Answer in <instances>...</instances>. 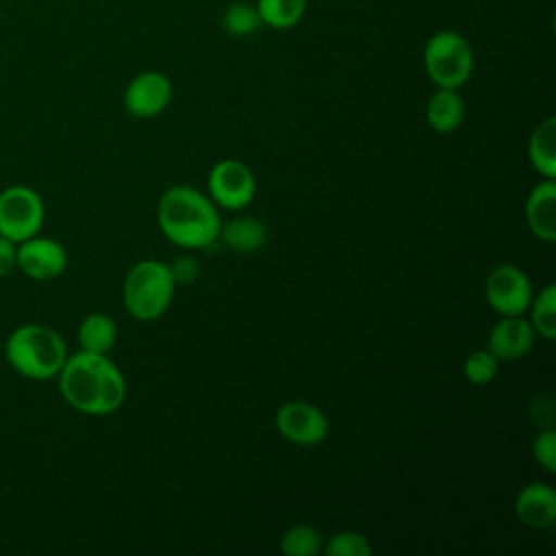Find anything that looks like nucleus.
Segmentation results:
<instances>
[{
  "label": "nucleus",
  "instance_id": "nucleus-1",
  "mask_svg": "<svg viewBox=\"0 0 556 556\" xmlns=\"http://www.w3.org/2000/svg\"><path fill=\"white\" fill-rule=\"evenodd\" d=\"M56 378L63 400L85 415L115 413L126 400L124 374L106 354H67Z\"/></svg>",
  "mask_w": 556,
  "mask_h": 556
},
{
  "label": "nucleus",
  "instance_id": "nucleus-2",
  "mask_svg": "<svg viewBox=\"0 0 556 556\" xmlns=\"http://www.w3.org/2000/svg\"><path fill=\"white\" fill-rule=\"evenodd\" d=\"M161 232L178 248L202 250L219 239L222 217L213 200L187 185L169 187L156 206Z\"/></svg>",
  "mask_w": 556,
  "mask_h": 556
},
{
  "label": "nucleus",
  "instance_id": "nucleus-3",
  "mask_svg": "<svg viewBox=\"0 0 556 556\" xmlns=\"http://www.w3.org/2000/svg\"><path fill=\"white\" fill-rule=\"evenodd\" d=\"M4 358L11 369L24 378L50 380L61 371L67 358V345L54 328L43 324H24L9 334L4 343Z\"/></svg>",
  "mask_w": 556,
  "mask_h": 556
},
{
  "label": "nucleus",
  "instance_id": "nucleus-4",
  "mask_svg": "<svg viewBox=\"0 0 556 556\" xmlns=\"http://www.w3.org/2000/svg\"><path fill=\"white\" fill-rule=\"evenodd\" d=\"M174 276L167 263L146 258L132 265L124 278L122 300L126 311L139 321L159 319L174 298Z\"/></svg>",
  "mask_w": 556,
  "mask_h": 556
},
{
  "label": "nucleus",
  "instance_id": "nucleus-5",
  "mask_svg": "<svg viewBox=\"0 0 556 556\" xmlns=\"http://www.w3.org/2000/svg\"><path fill=\"white\" fill-rule=\"evenodd\" d=\"M426 76L441 89L463 87L473 72V48L456 30H437L424 46Z\"/></svg>",
  "mask_w": 556,
  "mask_h": 556
},
{
  "label": "nucleus",
  "instance_id": "nucleus-6",
  "mask_svg": "<svg viewBox=\"0 0 556 556\" xmlns=\"http://www.w3.org/2000/svg\"><path fill=\"white\" fill-rule=\"evenodd\" d=\"M46 219L41 195L26 185H11L0 191V237L22 243L39 235Z\"/></svg>",
  "mask_w": 556,
  "mask_h": 556
},
{
  "label": "nucleus",
  "instance_id": "nucleus-7",
  "mask_svg": "<svg viewBox=\"0 0 556 556\" xmlns=\"http://www.w3.org/2000/svg\"><path fill=\"white\" fill-rule=\"evenodd\" d=\"M206 187L213 204L226 211H239L248 206L256 195V178L252 169L237 159H224L215 163L208 172Z\"/></svg>",
  "mask_w": 556,
  "mask_h": 556
},
{
  "label": "nucleus",
  "instance_id": "nucleus-8",
  "mask_svg": "<svg viewBox=\"0 0 556 556\" xmlns=\"http://www.w3.org/2000/svg\"><path fill=\"white\" fill-rule=\"evenodd\" d=\"M484 295L489 306L502 317L523 315L532 302V282L523 269L504 263L489 274Z\"/></svg>",
  "mask_w": 556,
  "mask_h": 556
},
{
  "label": "nucleus",
  "instance_id": "nucleus-9",
  "mask_svg": "<svg viewBox=\"0 0 556 556\" xmlns=\"http://www.w3.org/2000/svg\"><path fill=\"white\" fill-rule=\"evenodd\" d=\"M276 428L295 445H317L328 437V417L308 402H285L276 413Z\"/></svg>",
  "mask_w": 556,
  "mask_h": 556
},
{
  "label": "nucleus",
  "instance_id": "nucleus-10",
  "mask_svg": "<svg viewBox=\"0 0 556 556\" xmlns=\"http://www.w3.org/2000/svg\"><path fill=\"white\" fill-rule=\"evenodd\" d=\"M172 80L154 70L137 74L124 91V109L139 119L156 117L172 102Z\"/></svg>",
  "mask_w": 556,
  "mask_h": 556
},
{
  "label": "nucleus",
  "instance_id": "nucleus-11",
  "mask_svg": "<svg viewBox=\"0 0 556 556\" xmlns=\"http://www.w3.org/2000/svg\"><path fill=\"white\" fill-rule=\"evenodd\" d=\"M65 267L67 252L56 239L35 235L17 243V269L30 280H54L65 271Z\"/></svg>",
  "mask_w": 556,
  "mask_h": 556
},
{
  "label": "nucleus",
  "instance_id": "nucleus-12",
  "mask_svg": "<svg viewBox=\"0 0 556 556\" xmlns=\"http://www.w3.org/2000/svg\"><path fill=\"white\" fill-rule=\"evenodd\" d=\"M536 332L528 319L521 315L502 317L489 332L486 350L497 361H515L526 356L534 345Z\"/></svg>",
  "mask_w": 556,
  "mask_h": 556
},
{
  "label": "nucleus",
  "instance_id": "nucleus-13",
  "mask_svg": "<svg viewBox=\"0 0 556 556\" xmlns=\"http://www.w3.org/2000/svg\"><path fill=\"white\" fill-rule=\"evenodd\" d=\"M517 519L534 530H545L556 521V491L547 482L526 484L515 500Z\"/></svg>",
  "mask_w": 556,
  "mask_h": 556
},
{
  "label": "nucleus",
  "instance_id": "nucleus-14",
  "mask_svg": "<svg viewBox=\"0 0 556 556\" xmlns=\"http://www.w3.org/2000/svg\"><path fill=\"white\" fill-rule=\"evenodd\" d=\"M526 222L534 237L552 243L556 239V182L541 180L526 200Z\"/></svg>",
  "mask_w": 556,
  "mask_h": 556
},
{
  "label": "nucleus",
  "instance_id": "nucleus-15",
  "mask_svg": "<svg viewBox=\"0 0 556 556\" xmlns=\"http://www.w3.org/2000/svg\"><path fill=\"white\" fill-rule=\"evenodd\" d=\"M465 119V102L458 89H437L426 104V122L434 132H454Z\"/></svg>",
  "mask_w": 556,
  "mask_h": 556
},
{
  "label": "nucleus",
  "instance_id": "nucleus-16",
  "mask_svg": "<svg viewBox=\"0 0 556 556\" xmlns=\"http://www.w3.org/2000/svg\"><path fill=\"white\" fill-rule=\"evenodd\" d=\"M528 159L543 178H556V117H545L528 139Z\"/></svg>",
  "mask_w": 556,
  "mask_h": 556
},
{
  "label": "nucleus",
  "instance_id": "nucleus-17",
  "mask_svg": "<svg viewBox=\"0 0 556 556\" xmlns=\"http://www.w3.org/2000/svg\"><path fill=\"white\" fill-rule=\"evenodd\" d=\"M219 239L235 252H256L267 241V228L256 217H237L219 228Z\"/></svg>",
  "mask_w": 556,
  "mask_h": 556
},
{
  "label": "nucleus",
  "instance_id": "nucleus-18",
  "mask_svg": "<svg viewBox=\"0 0 556 556\" xmlns=\"http://www.w3.org/2000/svg\"><path fill=\"white\" fill-rule=\"evenodd\" d=\"M117 341V326L104 313H89L78 326V345L85 352L109 354Z\"/></svg>",
  "mask_w": 556,
  "mask_h": 556
},
{
  "label": "nucleus",
  "instance_id": "nucleus-19",
  "mask_svg": "<svg viewBox=\"0 0 556 556\" xmlns=\"http://www.w3.org/2000/svg\"><path fill=\"white\" fill-rule=\"evenodd\" d=\"M254 4L263 26L274 30H289L304 17L308 0H254Z\"/></svg>",
  "mask_w": 556,
  "mask_h": 556
},
{
  "label": "nucleus",
  "instance_id": "nucleus-20",
  "mask_svg": "<svg viewBox=\"0 0 556 556\" xmlns=\"http://www.w3.org/2000/svg\"><path fill=\"white\" fill-rule=\"evenodd\" d=\"M530 324L534 332L547 341L556 337V287L547 285L536 298L530 302Z\"/></svg>",
  "mask_w": 556,
  "mask_h": 556
},
{
  "label": "nucleus",
  "instance_id": "nucleus-21",
  "mask_svg": "<svg viewBox=\"0 0 556 556\" xmlns=\"http://www.w3.org/2000/svg\"><path fill=\"white\" fill-rule=\"evenodd\" d=\"M263 26L254 2H232L222 15V28L232 37H250Z\"/></svg>",
  "mask_w": 556,
  "mask_h": 556
},
{
  "label": "nucleus",
  "instance_id": "nucleus-22",
  "mask_svg": "<svg viewBox=\"0 0 556 556\" xmlns=\"http://www.w3.org/2000/svg\"><path fill=\"white\" fill-rule=\"evenodd\" d=\"M324 547L321 534L311 526H291L280 539V552L285 556H315Z\"/></svg>",
  "mask_w": 556,
  "mask_h": 556
},
{
  "label": "nucleus",
  "instance_id": "nucleus-23",
  "mask_svg": "<svg viewBox=\"0 0 556 556\" xmlns=\"http://www.w3.org/2000/svg\"><path fill=\"white\" fill-rule=\"evenodd\" d=\"M326 556H371L374 549L365 534L354 530H341L328 539L321 547Z\"/></svg>",
  "mask_w": 556,
  "mask_h": 556
},
{
  "label": "nucleus",
  "instance_id": "nucleus-24",
  "mask_svg": "<svg viewBox=\"0 0 556 556\" xmlns=\"http://www.w3.org/2000/svg\"><path fill=\"white\" fill-rule=\"evenodd\" d=\"M497 363L500 361L489 350H476L465 358L463 376L467 378V382L476 387H484L493 382V378L497 376Z\"/></svg>",
  "mask_w": 556,
  "mask_h": 556
},
{
  "label": "nucleus",
  "instance_id": "nucleus-25",
  "mask_svg": "<svg viewBox=\"0 0 556 556\" xmlns=\"http://www.w3.org/2000/svg\"><path fill=\"white\" fill-rule=\"evenodd\" d=\"M532 456L547 473L556 471V432L554 430H543L534 437Z\"/></svg>",
  "mask_w": 556,
  "mask_h": 556
},
{
  "label": "nucleus",
  "instance_id": "nucleus-26",
  "mask_svg": "<svg viewBox=\"0 0 556 556\" xmlns=\"http://www.w3.org/2000/svg\"><path fill=\"white\" fill-rule=\"evenodd\" d=\"M169 271H172L176 285H189V282H193V280L198 278L200 265H198V261L191 258V256H180V258H176V261L169 265Z\"/></svg>",
  "mask_w": 556,
  "mask_h": 556
},
{
  "label": "nucleus",
  "instance_id": "nucleus-27",
  "mask_svg": "<svg viewBox=\"0 0 556 556\" xmlns=\"http://www.w3.org/2000/svg\"><path fill=\"white\" fill-rule=\"evenodd\" d=\"M13 269H17V243L0 237V278H7Z\"/></svg>",
  "mask_w": 556,
  "mask_h": 556
}]
</instances>
